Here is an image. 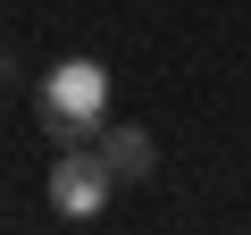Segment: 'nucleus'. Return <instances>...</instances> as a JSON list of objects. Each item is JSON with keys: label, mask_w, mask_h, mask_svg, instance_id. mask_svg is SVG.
I'll list each match as a JSON object with an SVG mask.
<instances>
[{"label": "nucleus", "mask_w": 251, "mask_h": 235, "mask_svg": "<svg viewBox=\"0 0 251 235\" xmlns=\"http://www.w3.org/2000/svg\"><path fill=\"white\" fill-rule=\"evenodd\" d=\"M34 126H42L59 151L92 143V135L109 126V67H100V59H59V67H42V76H34Z\"/></svg>", "instance_id": "1"}, {"label": "nucleus", "mask_w": 251, "mask_h": 235, "mask_svg": "<svg viewBox=\"0 0 251 235\" xmlns=\"http://www.w3.org/2000/svg\"><path fill=\"white\" fill-rule=\"evenodd\" d=\"M109 193H117V176H109V160H100L92 143H75V151H59V160H50V210H59V218H75V227H84V218H100V210H109Z\"/></svg>", "instance_id": "2"}, {"label": "nucleus", "mask_w": 251, "mask_h": 235, "mask_svg": "<svg viewBox=\"0 0 251 235\" xmlns=\"http://www.w3.org/2000/svg\"><path fill=\"white\" fill-rule=\"evenodd\" d=\"M92 151L109 160V176H117V185H143V176L159 168V143H151V126H100V135H92Z\"/></svg>", "instance_id": "3"}]
</instances>
